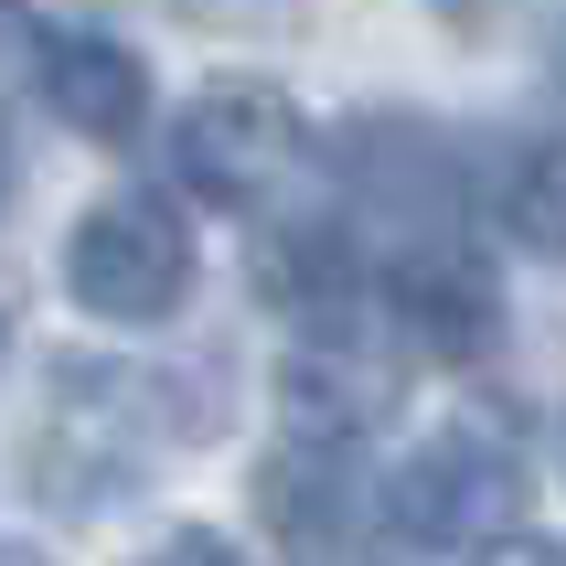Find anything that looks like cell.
Returning <instances> with one entry per match:
<instances>
[{
  "instance_id": "52a82bcc",
  "label": "cell",
  "mask_w": 566,
  "mask_h": 566,
  "mask_svg": "<svg viewBox=\"0 0 566 566\" xmlns=\"http://www.w3.org/2000/svg\"><path fill=\"white\" fill-rule=\"evenodd\" d=\"M513 235H524V247L535 256H566V139H545L535 160H524V171H513Z\"/></svg>"
},
{
  "instance_id": "277c9868",
  "label": "cell",
  "mask_w": 566,
  "mask_h": 566,
  "mask_svg": "<svg viewBox=\"0 0 566 566\" xmlns=\"http://www.w3.org/2000/svg\"><path fill=\"white\" fill-rule=\"evenodd\" d=\"M32 75H43V107L64 128H86V139H128L150 118V75H139V54L107 22H54L43 54H32Z\"/></svg>"
},
{
  "instance_id": "3957f363",
  "label": "cell",
  "mask_w": 566,
  "mask_h": 566,
  "mask_svg": "<svg viewBox=\"0 0 566 566\" xmlns=\"http://www.w3.org/2000/svg\"><path fill=\"white\" fill-rule=\"evenodd\" d=\"M171 160H182V182L203 203H256V192L279 182L289 160H300V107L279 86H203L171 128Z\"/></svg>"
},
{
  "instance_id": "6da1fadb",
  "label": "cell",
  "mask_w": 566,
  "mask_h": 566,
  "mask_svg": "<svg viewBox=\"0 0 566 566\" xmlns=\"http://www.w3.org/2000/svg\"><path fill=\"white\" fill-rule=\"evenodd\" d=\"M64 289H75L96 321H160L192 289V224L171 214L160 192H118V203L75 214Z\"/></svg>"
},
{
  "instance_id": "30bf717a",
  "label": "cell",
  "mask_w": 566,
  "mask_h": 566,
  "mask_svg": "<svg viewBox=\"0 0 566 566\" xmlns=\"http://www.w3.org/2000/svg\"><path fill=\"white\" fill-rule=\"evenodd\" d=\"M0 566H43V556H32V545H11V535H0Z\"/></svg>"
},
{
  "instance_id": "8992f818",
  "label": "cell",
  "mask_w": 566,
  "mask_h": 566,
  "mask_svg": "<svg viewBox=\"0 0 566 566\" xmlns=\"http://www.w3.org/2000/svg\"><path fill=\"white\" fill-rule=\"evenodd\" d=\"M256 503H268V535L289 545V556H343V535H353V449H289L279 471L256 481Z\"/></svg>"
},
{
  "instance_id": "ba28073f",
  "label": "cell",
  "mask_w": 566,
  "mask_h": 566,
  "mask_svg": "<svg viewBox=\"0 0 566 566\" xmlns=\"http://www.w3.org/2000/svg\"><path fill=\"white\" fill-rule=\"evenodd\" d=\"M128 566H247L224 535H203V524H182V535H160V545H139Z\"/></svg>"
},
{
  "instance_id": "7c38bea8",
  "label": "cell",
  "mask_w": 566,
  "mask_h": 566,
  "mask_svg": "<svg viewBox=\"0 0 566 566\" xmlns=\"http://www.w3.org/2000/svg\"><path fill=\"white\" fill-rule=\"evenodd\" d=\"M0 192H11V150H0Z\"/></svg>"
},
{
  "instance_id": "5b68a950",
  "label": "cell",
  "mask_w": 566,
  "mask_h": 566,
  "mask_svg": "<svg viewBox=\"0 0 566 566\" xmlns=\"http://www.w3.org/2000/svg\"><path fill=\"white\" fill-rule=\"evenodd\" d=\"M396 311H407V332L439 364H481V353L503 343V300H492V268H481L471 247H417L396 256Z\"/></svg>"
},
{
  "instance_id": "7a4b0ae2",
  "label": "cell",
  "mask_w": 566,
  "mask_h": 566,
  "mask_svg": "<svg viewBox=\"0 0 566 566\" xmlns=\"http://www.w3.org/2000/svg\"><path fill=\"white\" fill-rule=\"evenodd\" d=\"M513 503H524V471L492 439H471V428L428 439L407 471L385 481V524L407 545H471L481 556L492 535H513Z\"/></svg>"
},
{
  "instance_id": "9c48e42d",
  "label": "cell",
  "mask_w": 566,
  "mask_h": 566,
  "mask_svg": "<svg viewBox=\"0 0 566 566\" xmlns=\"http://www.w3.org/2000/svg\"><path fill=\"white\" fill-rule=\"evenodd\" d=\"M481 566H566V545H535V535L513 545V535H492V545H481Z\"/></svg>"
},
{
  "instance_id": "8fae6325",
  "label": "cell",
  "mask_w": 566,
  "mask_h": 566,
  "mask_svg": "<svg viewBox=\"0 0 566 566\" xmlns=\"http://www.w3.org/2000/svg\"><path fill=\"white\" fill-rule=\"evenodd\" d=\"M556 86H566V32H556Z\"/></svg>"
}]
</instances>
